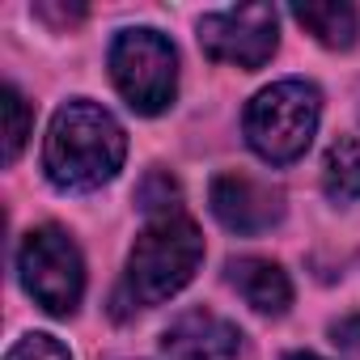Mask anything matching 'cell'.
Masks as SVG:
<instances>
[{
    "mask_svg": "<svg viewBox=\"0 0 360 360\" xmlns=\"http://www.w3.org/2000/svg\"><path fill=\"white\" fill-rule=\"evenodd\" d=\"M123 157H127V136L110 110L85 98L56 110L47 148H43V165L60 191H94L110 183Z\"/></svg>",
    "mask_w": 360,
    "mask_h": 360,
    "instance_id": "obj_1",
    "label": "cell"
},
{
    "mask_svg": "<svg viewBox=\"0 0 360 360\" xmlns=\"http://www.w3.org/2000/svg\"><path fill=\"white\" fill-rule=\"evenodd\" d=\"M200 259H204V238L191 217H183V212L153 217V225L136 238V246L127 255L123 284L115 288V318L161 305L178 288H187Z\"/></svg>",
    "mask_w": 360,
    "mask_h": 360,
    "instance_id": "obj_2",
    "label": "cell"
},
{
    "mask_svg": "<svg viewBox=\"0 0 360 360\" xmlns=\"http://www.w3.org/2000/svg\"><path fill=\"white\" fill-rule=\"evenodd\" d=\"M318 115H322V98L314 85L280 81L246 106V140L263 161L288 165L309 148Z\"/></svg>",
    "mask_w": 360,
    "mask_h": 360,
    "instance_id": "obj_3",
    "label": "cell"
},
{
    "mask_svg": "<svg viewBox=\"0 0 360 360\" xmlns=\"http://www.w3.org/2000/svg\"><path fill=\"white\" fill-rule=\"evenodd\" d=\"M18 271H22L26 292H30L47 314L68 318V314L81 305V292H85V263H81L77 242H72L60 225H43V229H30V233H26L22 250H18Z\"/></svg>",
    "mask_w": 360,
    "mask_h": 360,
    "instance_id": "obj_4",
    "label": "cell"
},
{
    "mask_svg": "<svg viewBox=\"0 0 360 360\" xmlns=\"http://www.w3.org/2000/svg\"><path fill=\"white\" fill-rule=\"evenodd\" d=\"M110 77L131 110L157 115L174 102L178 89V56L157 30H123L110 47Z\"/></svg>",
    "mask_w": 360,
    "mask_h": 360,
    "instance_id": "obj_5",
    "label": "cell"
},
{
    "mask_svg": "<svg viewBox=\"0 0 360 360\" xmlns=\"http://www.w3.org/2000/svg\"><path fill=\"white\" fill-rule=\"evenodd\" d=\"M276 43H280V34H276L271 5H242V9L208 13L200 22V47L221 64L263 68L276 56Z\"/></svg>",
    "mask_w": 360,
    "mask_h": 360,
    "instance_id": "obj_6",
    "label": "cell"
},
{
    "mask_svg": "<svg viewBox=\"0 0 360 360\" xmlns=\"http://www.w3.org/2000/svg\"><path fill=\"white\" fill-rule=\"evenodd\" d=\"M212 212L225 229L233 233H263L271 229L280 217H284V200L280 191H271L259 178H246V174H221L212 178Z\"/></svg>",
    "mask_w": 360,
    "mask_h": 360,
    "instance_id": "obj_7",
    "label": "cell"
},
{
    "mask_svg": "<svg viewBox=\"0 0 360 360\" xmlns=\"http://www.w3.org/2000/svg\"><path fill=\"white\" fill-rule=\"evenodd\" d=\"M161 352H165V360H238L242 335L233 322H225L208 309H191L165 326Z\"/></svg>",
    "mask_w": 360,
    "mask_h": 360,
    "instance_id": "obj_8",
    "label": "cell"
},
{
    "mask_svg": "<svg viewBox=\"0 0 360 360\" xmlns=\"http://www.w3.org/2000/svg\"><path fill=\"white\" fill-rule=\"evenodd\" d=\"M229 284L259 314H284L292 305V284H288L284 267L271 263V259H255V255L250 259H233L229 263Z\"/></svg>",
    "mask_w": 360,
    "mask_h": 360,
    "instance_id": "obj_9",
    "label": "cell"
},
{
    "mask_svg": "<svg viewBox=\"0 0 360 360\" xmlns=\"http://www.w3.org/2000/svg\"><path fill=\"white\" fill-rule=\"evenodd\" d=\"M292 18L322 43V47H335V51H347L356 43V9L343 5V0H326V5H292Z\"/></svg>",
    "mask_w": 360,
    "mask_h": 360,
    "instance_id": "obj_10",
    "label": "cell"
},
{
    "mask_svg": "<svg viewBox=\"0 0 360 360\" xmlns=\"http://www.w3.org/2000/svg\"><path fill=\"white\" fill-rule=\"evenodd\" d=\"M322 187L335 204H352L360 200V140L339 136L326 148V165H322Z\"/></svg>",
    "mask_w": 360,
    "mask_h": 360,
    "instance_id": "obj_11",
    "label": "cell"
},
{
    "mask_svg": "<svg viewBox=\"0 0 360 360\" xmlns=\"http://www.w3.org/2000/svg\"><path fill=\"white\" fill-rule=\"evenodd\" d=\"M0 115H5V161H18V153L30 136V106L13 85L0 94Z\"/></svg>",
    "mask_w": 360,
    "mask_h": 360,
    "instance_id": "obj_12",
    "label": "cell"
},
{
    "mask_svg": "<svg viewBox=\"0 0 360 360\" xmlns=\"http://www.w3.org/2000/svg\"><path fill=\"white\" fill-rule=\"evenodd\" d=\"M5 360H72V356H68V347H64L60 339H51V335H26V339H18V343L9 347Z\"/></svg>",
    "mask_w": 360,
    "mask_h": 360,
    "instance_id": "obj_13",
    "label": "cell"
},
{
    "mask_svg": "<svg viewBox=\"0 0 360 360\" xmlns=\"http://www.w3.org/2000/svg\"><path fill=\"white\" fill-rule=\"evenodd\" d=\"M169 200H178V187H174V178L169 174H148L144 178V187H140V208H148V212H174V204Z\"/></svg>",
    "mask_w": 360,
    "mask_h": 360,
    "instance_id": "obj_14",
    "label": "cell"
},
{
    "mask_svg": "<svg viewBox=\"0 0 360 360\" xmlns=\"http://www.w3.org/2000/svg\"><path fill=\"white\" fill-rule=\"evenodd\" d=\"M330 339H335L343 352H360V318H339V322H330Z\"/></svg>",
    "mask_w": 360,
    "mask_h": 360,
    "instance_id": "obj_15",
    "label": "cell"
},
{
    "mask_svg": "<svg viewBox=\"0 0 360 360\" xmlns=\"http://www.w3.org/2000/svg\"><path fill=\"white\" fill-rule=\"evenodd\" d=\"M288 360H322V356H314V352H292Z\"/></svg>",
    "mask_w": 360,
    "mask_h": 360,
    "instance_id": "obj_16",
    "label": "cell"
}]
</instances>
